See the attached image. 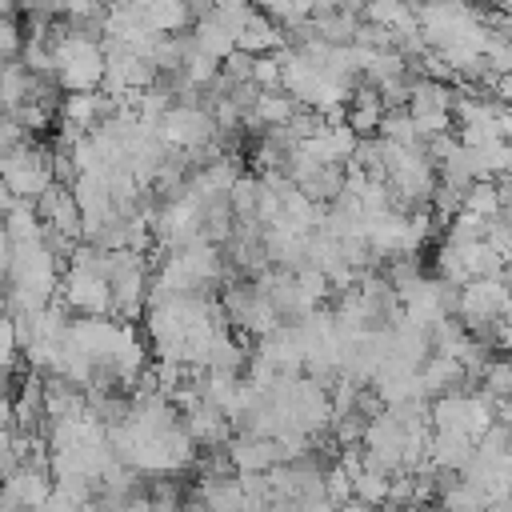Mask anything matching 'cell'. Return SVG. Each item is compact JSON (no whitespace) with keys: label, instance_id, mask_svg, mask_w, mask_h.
<instances>
[{"label":"cell","instance_id":"1","mask_svg":"<svg viewBox=\"0 0 512 512\" xmlns=\"http://www.w3.org/2000/svg\"><path fill=\"white\" fill-rule=\"evenodd\" d=\"M60 300L72 316H112V280L100 268L68 264L60 280Z\"/></svg>","mask_w":512,"mask_h":512},{"label":"cell","instance_id":"2","mask_svg":"<svg viewBox=\"0 0 512 512\" xmlns=\"http://www.w3.org/2000/svg\"><path fill=\"white\" fill-rule=\"evenodd\" d=\"M228 456H232V464H236L240 476H264L276 464H284L280 444L268 440V436H252V432H236L228 440Z\"/></svg>","mask_w":512,"mask_h":512},{"label":"cell","instance_id":"3","mask_svg":"<svg viewBox=\"0 0 512 512\" xmlns=\"http://www.w3.org/2000/svg\"><path fill=\"white\" fill-rule=\"evenodd\" d=\"M468 368L456 360V356H428L424 360V368H420V388H424V396L428 400H436V396H452V392H468Z\"/></svg>","mask_w":512,"mask_h":512},{"label":"cell","instance_id":"4","mask_svg":"<svg viewBox=\"0 0 512 512\" xmlns=\"http://www.w3.org/2000/svg\"><path fill=\"white\" fill-rule=\"evenodd\" d=\"M236 48L248 52V56H272V52H284V48H288V32H284L268 12L256 8V12L248 16V24L240 28Z\"/></svg>","mask_w":512,"mask_h":512},{"label":"cell","instance_id":"5","mask_svg":"<svg viewBox=\"0 0 512 512\" xmlns=\"http://www.w3.org/2000/svg\"><path fill=\"white\" fill-rule=\"evenodd\" d=\"M188 36H192V44H196L204 56H212V60H220V64L236 52V32H232L216 12H212V16H200Z\"/></svg>","mask_w":512,"mask_h":512},{"label":"cell","instance_id":"6","mask_svg":"<svg viewBox=\"0 0 512 512\" xmlns=\"http://www.w3.org/2000/svg\"><path fill=\"white\" fill-rule=\"evenodd\" d=\"M456 108V88L428 80V76H412V100L408 112H452Z\"/></svg>","mask_w":512,"mask_h":512},{"label":"cell","instance_id":"7","mask_svg":"<svg viewBox=\"0 0 512 512\" xmlns=\"http://www.w3.org/2000/svg\"><path fill=\"white\" fill-rule=\"evenodd\" d=\"M464 212L480 216V220H500L504 216V196H500V180H476L464 192Z\"/></svg>","mask_w":512,"mask_h":512},{"label":"cell","instance_id":"8","mask_svg":"<svg viewBox=\"0 0 512 512\" xmlns=\"http://www.w3.org/2000/svg\"><path fill=\"white\" fill-rule=\"evenodd\" d=\"M352 500H364L372 508H384L392 500V476H384L376 468H360L352 476Z\"/></svg>","mask_w":512,"mask_h":512},{"label":"cell","instance_id":"9","mask_svg":"<svg viewBox=\"0 0 512 512\" xmlns=\"http://www.w3.org/2000/svg\"><path fill=\"white\" fill-rule=\"evenodd\" d=\"M480 388L492 396V400H512V356H492L484 376H480Z\"/></svg>","mask_w":512,"mask_h":512},{"label":"cell","instance_id":"10","mask_svg":"<svg viewBox=\"0 0 512 512\" xmlns=\"http://www.w3.org/2000/svg\"><path fill=\"white\" fill-rule=\"evenodd\" d=\"M340 512H380V508H372L364 500H348V504H340Z\"/></svg>","mask_w":512,"mask_h":512}]
</instances>
